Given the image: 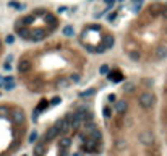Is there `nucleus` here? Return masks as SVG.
Instances as JSON below:
<instances>
[{"label": "nucleus", "mask_w": 167, "mask_h": 156, "mask_svg": "<svg viewBox=\"0 0 167 156\" xmlns=\"http://www.w3.org/2000/svg\"><path fill=\"white\" fill-rule=\"evenodd\" d=\"M122 52L138 65H154L167 57V5L149 3L133 16L123 31Z\"/></svg>", "instance_id": "obj_3"}, {"label": "nucleus", "mask_w": 167, "mask_h": 156, "mask_svg": "<svg viewBox=\"0 0 167 156\" xmlns=\"http://www.w3.org/2000/svg\"><path fill=\"white\" fill-rule=\"evenodd\" d=\"M5 54V42H3V37L0 34V65H2V57Z\"/></svg>", "instance_id": "obj_8"}, {"label": "nucleus", "mask_w": 167, "mask_h": 156, "mask_svg": "<svg viewBox=\"0 0 167 156\" xmlns=\"http://www.w3.org/2000/svg\"><path fill=\"white\" fill-rule=\"evenodd\" d=\"M78 44L86 52L104 54L115 44V37L107 26L101 23H86L78 33Z\"/></svg>", "instance_id": "obj_7"}, {"label": "nucleus", "mask_w": 167, "mask_h": 156, "mask_svg": "<svg viewBox=\"0 0 167 156\" xmlns=\"http://www.w3.org/2000/svg\"><path fill=\"white\" fill-rule=\"evenodd\" d=\"M86 50L65 37L46 39L16 59V81L31 94H57L78 85L88 72Z\"/></svg>", "instance_id": "obj_1"}, {"label": "nucleus", "mask_w": 167, "mask_h": 156, "mask_svg": "<svg viewBox=\"0 0 167 156\" xmlns=\"http://www.w3.org/2000/svg\"><path fill=\"white\" fill-rule=\"evenodd\" d=\"M29 119L18 102L0 101V156H15L26 143Z\"/></svg>", "instance_id": "obj_4"}, {"label": "nucleus", "mask_w": 167, "mask_h": 156, "mask_svg": "<svg viewBox=\"0 0 167 156\" xmlns=\"http://www.w3.org/2000/svg\"><path fill=\"white\" fill-rule=\"evenodd\" d=\"M78 114H68L52 124L36 141L32 156H70L73 135L78 132Z\"/></svg>", "instance_id": "obj_5"}, {"label": "nucleus", "mask_w": 167, "mask_h": 156, "mask_svg": "<svg viewBox=\"0 0 167 156\" xmlns=\"http://www.w3.org/2000/svg\"><path fill=\"white\" fill-rule=\"evenodd\" d=\"M154 94L146 88L127 85L120 94H111L104 106L107 120V156H161L151 111Z\"/></svg>", "instance_id": "obj_2"}, {"label": "nucleus", "mask_w": 167, "mask_h": 156, "mask_svg": "<svg viewBox=\"0 0 167 156\" xmlns=\"http://www.w3.org/2000/svg\"><path fill=\"white\" fill-rule=\"evenodd\" d=\"M60 26V18L49 8L34 10L18 16L13 23V31L23 41L42 42L54 34Z\"/></svg>", "instance_id": "obj_6"}]
</instances>
